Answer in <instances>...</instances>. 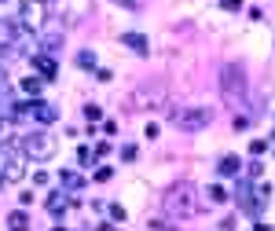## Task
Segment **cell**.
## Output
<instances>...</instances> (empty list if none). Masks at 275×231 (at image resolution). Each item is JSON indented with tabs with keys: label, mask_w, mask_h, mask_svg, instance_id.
<instances>
[{
	"label": "cell",
	"mask_w": 275,
	"mask_h": 231,
	"mask_svg": "<svg viewBox=\"0 0 275 231\" xmlns=\"http://www.w3.org/2000/svg\"><path fill=\"white\" fill-rule=\"evenodd\" d=\"M220 88H224L227 103L239 107V96L246 92V66H242V62H224V66H220Z\"/></svg>",
	"instance_id": "cell-1"
},
{
	"label": "cell",
	"mask_w": 275,
	"mask_h": 231,
	"mask_svg": "<svg viewBox=\"0 0 275 231\" xmlns=\"http://www.w3.org/2000/svg\"><path fill=\"white\" fill-rule=\"evenodd\" d=\"M165 209L173 217L195 213V187H191V183H173V187L165 191Z\"/></svg>",
	"instance_id": "cell-2"
},
{
	"label": "cell",
	"mask_w": 275,
	"mask_h": 231,
	"mask_svg": "<svg viewBox=\"0 0 275 231\" xmlns=\"http://www.w3.org/2000/svg\"><path fill=\"white\" fill-rule=\"evenodd\" d=\"M44 18H48V4L44 0H26L22 11H18V26L22 30H41Z\"/></svg>",
	"instance_id": "cell-3"
},
{
	"label": "cell",
	"mask_w": 275,
	"mask_h": 231,
	"mask_svg": "<svg viewBox=\"0 0 275 231\" xmlns=\"http://www.w3.org/2000/svg\"><path fill=\"white\" fill-rule=\"evenodd\" d=\"M52 151H55V140L48 132H33V136L22 140V154H26V158H48Z\"/></svg>",
	"instance_id": "cell-4"
},
{
	"label": "cell",
	"mask_w": 275,
	"mask_h": 231,
	"mask_svg": "<svg viewBox=\"0 0 275 231\" xmlns=\"http://www.w3.org/2000/svg\"><path fill=\"white\" fill-rule=\"evenodd\" d=\"M22 117H33V121H41V125H48V121H55V110L48 107V103H26V107H15Z\"/></svg>",
	"instance_id": "cell-5"
},
{
	"label": "cell",
	"mask_w": 275,
	"mask_h": 231,
	"mask_svg": "<svg viewBox=\"0 0 275 231\" xmlns=\"http://www.w3.org/2000/svg\"><path fill=\"white\" fill-rule=\"evenodd\" d=\"M180 128H187V132H195V128H206L209 125V110H184V114L176 117Z\"/></svg>",
	"instance_id": "cell-6"
},
{
	"label": "cell",
	"mask_w": 275,
	"mask_h": 231,
	"mask_svg": "<svg viewBox=\"0 0 275 231\" xmlns=\"http://www.w3.org/2000/svg\"><path fill=\"white\" fill-rule=\"evenodd\" d=\"M37 37H41V48H48V52L63 48V30H59V26H41Z\"/></svg>",
	"instance_id": "cell-7"
},
{
	"label": "cell",
	"mask_w": 275,
	"mask_h": 231,
	"mask_svg": "<svg viewBox=\"0 0 275 231\" xmlns=\"http://www.w3.org/2000/svg\"><path fill=\"white\" fill-rule=\"evenodd\" d=\"M136 103H139V107H147V103H162V88L147 85L143 92H136Z\"/></svg>",
	"instance_id": "cell-8"
},
{
	"label": "cell",
	"mask_w": 275,
	"mask_h": 231,
	"mask_svg": "<svg viewBox=\"0 0 275 231\" xmlns=\"http://www.w3.org/2000/svg\"><path fill=\"white\" fill-rule=\"evenodd\" d=\"M66 198H70V191H66V187H63V191H55V195L48 198V209H52L55 217H63V209H66Z\"/></svg>",
	"instance_id": "cell-9"
},
{
	"label": "cell",
	"mask_w": 275,
	"mask_h": 231,
	"mask_svg": "<svg viewBox=\"0 0 275 231\" xmlns=\"http://www.w3.org/2000/svg\"><path fill=\"white\" fill-rule=\"evenodd\" d=\"M18 11H22V4H15V0H0V22L18 18Z\"/></svg>",
	"instance_id": "cell-10"
},
{
	"label": "cell",
	"mask_w": 275,
	"mask_h": 231,
	"mask_svg": "<svg viewBox=\"0 0 275 231\" xmlns=\"http://www.w3.org/2000/svg\"><path fill=\"white\" fill-rule=\"evenodd\" d=\"M239 202H242V209H250V213H257V198L250 195V183H239Z\"/></svg>",
	"instance_id": "cell-11"
},
{
	"label": "cell",
	"mask_w": 275,
	"mask_h": 231,
	"mask_svg": "<svg viewBox=\"0 0 275 231\" xmlns=\"http://www.w3.org/2000/svg\"><path fill=\"white\" fill-rule=\"evenodd\" d=\"M239 169H242V162L235 158V154H227V158H220V176H235Z\"/></svg>",
	"instance_id": "cell-12"
},
{
	"label": "cell",
	"mask_w": 275,
	"mask_h": 231,
	"mask_svg": "<svg viewBox=\"0 0 275 231\" xmlns=\"http://www.w3.org/2000/svg\"><path fill=\"white\" fill-rule=\"evenodd\" d=\"M81 183H84V176H77V173H70V169L63 173V187L70 191V195H73V191H81Z\"/></svg>",
	"instance_id": "cell-13"
},
{
	"label": "cell",
	"mask_w": 275,
	"mask_h": 231,
	"mask_svg": "<svg viewBox=\"0 0 275 231\" xmlns=\"http://www.w3.org/2000/svg\"><path fill=\"white\" fill-rule=\"evenodd\" d=\"M33 66H37V73H41L44 81L55 77V62H48V59H33Z\"/></svg>",
	"instance_id": "cell-14"
},
{
	"label": "cell",
	"mask_w": 275,
	"mask_h": 231,
	"mask_svg": "<svg viewBox=\"0 0 275 231\" xmlns=\"http://www.w3.org/2000/svg\"><path fill=\"white\" fill-rule=\"evenodd\" d=\"M15 55H18L15 44H0V70H4L7 62H15Z\"/></svg>",
	"instance_id": "cell-15"
},
{
	"label": "cell",
	"mask_w": 275,
	"mask_h": 231,
	"mask_svg": "<svg viewBox=\"0 0 275 231\" xmlns=\"http://www.w3.org/2000/svg\"><path fill=\"white\" fill-rule=\"evenodd\" d=\"M125 44H129V48H136L139 55H147V41H143L139 33H129V37H125Z\"/></svg>",
	"instance_id": "cell-16"
},
{
	"label": "cell",
	"mask_w": 275,
	"mask_h": 231,
	"mask_svg": "<svg viewBox=\"0 0 275 231\" xmlns=\"http://www.w3.org/2000/svg\"><path fill=\"white\" fill-rule=\"evenodd\" d=\"M22 88H26V96H41V88H44V85H41V77H26V81H22Z\"/></svg>",
	"instance_id": "cell-17"
},
{
	"label": "cell",
	"mask_w": 275,
	"mask_h": 231,
	"mask_svg": "<svg viewBox=\"0 0 275 231\" xmlns=\"http://www.w3.org/2000/svg\"><path fill=\"white\" fill-rule=\"evenodd\" d=\"M7 224H11V228H26V224H30V217H26L22 209H18V213H11V217H7Z\"/></svg>",
	"instance_id": "cell-18"
},
{
	"label": "cell",
	"mask_w": 275,
	"mask_h": 231,
	"mask_svg": "<svg viewBox=\"0 0 275 231\" xmlns=\"http://www.w3.org/2000/svg\"><path fill=\"white\" fill-rule=\"evenodd\" d=\"M209 198H213V202H227V191L220 187V183H213V187H209Z\"/></svg>",
	"instance_id": "cell-19"
},
{
	"label": "cell",
	"mask_w": 275,
	"mask_h": 231,
	"mask_svg": "<svg viewBox=\"0 0 275 231\" xmlns=\"http://www.w3.org/2000/svg\"><path fill=\"white\" fill-rule=\"evenodd\" d=\"M84 117H88V121H99V117H103V110H99L96 103H88V107H84Z\"/></svg>",
	"instance_id": "cell-20"
},
{
	"label": "cell",
	"mask_w": 275,
	"mask_h": 231,
	"mask_svg": "<svg viewBox=\"0 0 275 231\" xmlns=\"http://www.w3.org/2000/svg\"><path fill=\"white\" fill-rule=\"evenodd\" d=\"M114 176V169H110V165H99V169H96V180L103 183V180H110Z\"/></svg>",
	"instance_id": "cell-21"
},
{
	"label": "cell",
	"mask_w": 275,
	"mask_h": 231,
	"mask_svg": "<svg viewBox=\"0 0 275 231\" xmlns=\"http://www.w3.org/2000/svg\"><path fill=\"white\" fill-rule=\"evenodd\" d=\"M92 59H96L92 52H81V55H77V66H84V70H88V66H92Z\"/></svg>",
	"instance_id": "cell-22"
},
{
	"label": "cell",
	"mask_w": 275,
	"mask_h": 231,
	"mask_svg": "<svg viewBox=\"0 0 275 231\" xmlns=\"http://www.w3.org/2000/svg\"><path fill=\"white\" fill-rule=\"evenodd\" d=\"M110 217H114V220H125V206H118V202H110Z\"/></svg>",
	"instance_id": "cell-23"
},
{
	"label": "cell",
	"mask_w": 275,
	"mask_h": 231,
	"mask_svg": "<svg viewBox=\"0 0 275 231\" xmlns=\"http://www.w3.org/2000/svg\"><path fill=\"white\" fill-rule=\"evenodd\" d=\"M92 151H96V158H107V154H110V143H96Z\"/></svg>",
	"instance_id": "cell-24"
},
{
	"label": "cell",
	"mask_w": 275,
	"mask_h": 231,
	"mask_svg": "<svg viewBox=\"0 0 275 231\" xmlns=\"http://www.w3.org/2000/svg\"><path fill=\"white\" fill-rule=\"evenodd\" d=\"M121 158L132 162V158H136V147H132V143H129V147H121Z\"/></svg>",
	"instance_id": "cell-25"
},
{
	"label": "cell",
	"mask_w": 275,
	"mask_h": 231,
	"mask_svg": "<svg viewBox=\"0 0 275 231\" xmlns=\"http://www.w3.org/2000/svg\"><path fill=\"white\" fill-rule=\"evenodd\" d=\"M224 7H227V11H239V7H242V0H224Z\"/></svg>",
	"instance_id": "cell-26"
},
{
	"label": "cell",
	"mask_w": 275,
	"mask_h": 231,
	"mask_svg": "<svg viewBox=\"0 0 275 231\" xmlns=\"http://www.w3.org/2000/svg\"><path fill=\"white\" fill-rule=\"evenodd\" d=\"M114 4H121V7H132V11H136V7H139V0H114Z\"/></svg>",
	"instance_id": "cell-27"
},
{
	"label": "cell",
	"mask_w": 275,
	"mask_h": 231,
	"mask_svg": "<svg viewBox=\"0 0 275 231\" xmlns=\"http://www.w3.org/2000/svg\"><path fill=\"white\" fill-rule=\"evenodd\" d=\"M0 128H4V117H0Z\"/></svg>",
	"instance_id": "cell-28"
}]
</instances>
